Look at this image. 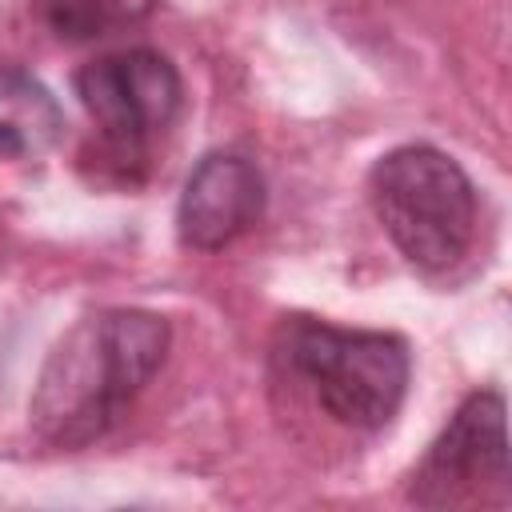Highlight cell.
I'll return each mask as SVG.
<instances>
[{
  "label": "cell",
  "mask_w": 512,
  "mask_h": 512,
  "mask_svg": "<svg viewBox=\"0 0 512 512\" xmlns=\"http://www.w3.org/2000/svg\"><path fill=\"white\" fill-rule=\"evenodd\" d=\"M276 360L308 384L316 404L348 428H384L408 392V344L392 332L336 328L324 320L292 316L276 332Z\"/></svg>",
  "instance_id": "obj_2"
},
{
  "label": "cell",
  "mask_w": 512,
  "mask_h": 512,
  "mask_svg": "<svg viewBox=\"0 0 512 512\" xmlns=\"http://www.w3.org/2000/svg\"><path fill=\"white\" fill-rule=\"evenodd\" d=\"M64 132V112L56 96L24 68L0 64V156L40 160L56 148Z\"/></svg>",
  "instance_id": "obj_7"
},
{
  "label": "cell",
  "mask_w": 512,
  "mask_h": 512,
  "mask_svg": "<svg viewBox=\"0 0 512 512\" xmlns=\"http://www.w3.org/2000/svg\"><path fill=\"white\" fill-rule=\"evenodd\" d=\"M172 328L144 308H104L76 320L48 352L28 416L40 440L88 448L144 392L168 356Z\"/></svg>",
  "instance_id": "obj_1"
},
{
  "label": "cell",
  "mask_w": 512,
  "mask_h": 512,
  "mask_svg": "<svg viewBox=\"0 0 512 512\" xmlns=\"http://www.w3.org/2000/svg\"><path fill=\"white\" fill-rule=\"evenodd\" d=\"M152 8L156 0H36V16L44 20V28L72 44L132 28Z\"/></svg>",
  "instance_id": "obj_8"
},
{
  "label": "cell",
  "mask_w": 512,
  "mask_h": 512,
  "mask_svg": "<svg viewBox=\"0 0 512 512\" xmlns=\"http://www.w3.org/2000/svg\"><path fill=\"white\" fill-rule=\"evenodd\" d=\"M368 200L400 256L424 272L452 268L476 236V188L432 144L384 152L368 172Z\"/></svg>",
  "instance_id": "obj_3"
},
{
  "label": "cell",
  "mask_w": 512,
  "mask_h": 512,
  "mask_svg": "<svg viewBox=\"0 0 512 512\" xmlns=\"http://www.w3.org/2000/svg\"><path fill=\"white\" fill-rule=\"evenodd\" d=\"M76 96L100 128L104 160L128 172L148 156L152 140L172 128L184 84L168 56L152 48H128L84 64L76 72Z\"/></svg>",
  "instance_id": "obj_4"
},
{
  "label": "cell",
  "mask_w": 512,
  "mask_h": 512,
  "mask_svg": "<svg viewBox=\"0 0 512 512\" xmlns=\"http://www.w3.org/2000/svg\"><path fill=\"white\" fill-rule=\"evenodd\" d=\"M408 500L420 508L508 504V436L500 392H476L456 408L448 428L416 464Z\"/></svg>",
  "instance_id": "obj_5"
},
{
  "label": "cell",
  "mask_w": 512,
  "mask_h": 512,
  "mask_svg": "<svg viewBox=\"0 0 512 512\" xmlns=\"http://www.w3.org/2000/svg\"><path fill=\"white\" fill-rule=\"evenodd\" d=\"M264 176L252 160L236 152H212L204 156L180 192L176 208V232L184 248L196 252H220L236 236H244L264 216Z\"/></svg>",
  "instance_id": "obj_6"
}]
</instances>
